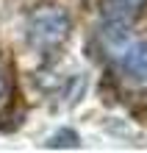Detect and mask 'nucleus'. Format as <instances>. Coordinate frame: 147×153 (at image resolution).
<instances>
[{"label":"nucleus","mask_w":147,"mask_h":153,"mask_svg":"<svg viewBox=\"0 0 147 153\" xmlns=\"http://www.w3.org/2000/svg\"><path fill=\"white\" fill-rule=\"evenodd\" d=\"M114 59V73L128 89H147V39L125 42Z\"/></svg>","instance_id":"obj_2"},{"label":"nucleus","mask_w":147,"mask_h":153,"mask_svg":"<svg viewBox=\"0 0 147 153\" xmlns=\"http://www.w3.org/2000/svg\"><path fill=\"white\" fill-rule=\"evenodd\" d=\"M69 28V14L61 6H42L28 17V45L39 53H50L67 42Z\"/></svg>","instance_id":"obj_1"},{"label":"nucleus","mask_w":147,"mask_h":153,"mask_svg":"<svg viewBox=\"0 0 147 153\" xmlns=\"http://www.w3.org/2000/svg\"><path fill=\"white\" fill-rule=\"evenodd\" d=\"M78 142L81 139H78V134L72 128H61L47 139V148H78Z\"/></svg>","instance_id":"obj_4"},{"label":"nucleus","mask_w":147,"mask_h":153,"mask_svg":"<svg viewBox=\"0 0 147 153\" xmlns=\"http://www.w3.org/2000/svg\"><path fill=\"white\" fill-rule=\"evenodd\" d=\"M8 97H11V84H8V78H6V73L0 70V111L8 106Z\"/></svg>","instance_id":"obj_5"},{"label":"nucleus","mask_w":147,"mask_h":153,"mask_svg":"<svg viewBox=\"0 0 147 153\" xmlns=\"http://www.w3.org/2000/svg\"><path fill=\"white\" fill-rule=\"evenodd\" d=\"M147 8V0H97V14L108 28H131Z\"/></svg>","instance_id":"obj_3"}]
</instances>
